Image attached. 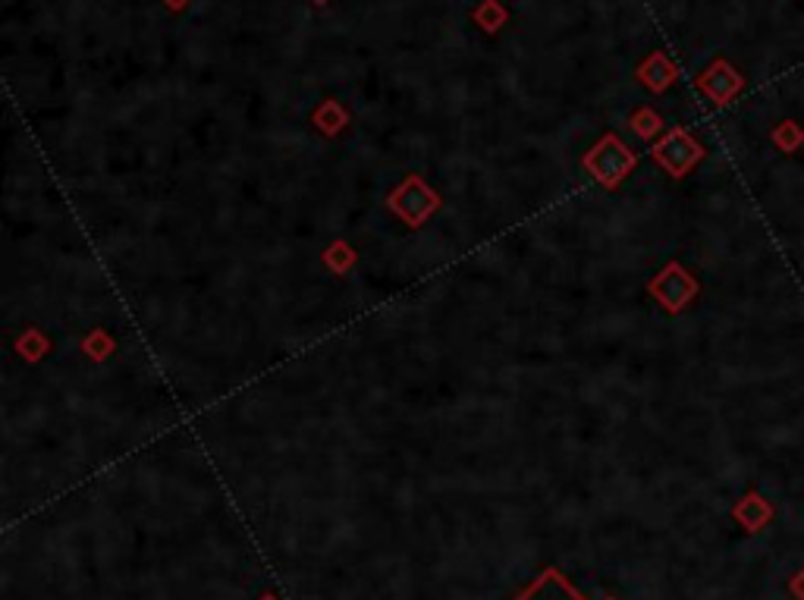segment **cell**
<instances>
[{
    "mask_svg": "<svg viewBox=\"0 0 804 600\" xmlns=\"http://www.w3.org/2000/svg\"><path fill=\"white\" fill-rule=\"evenodd\" d=\"M585 167H588V173L594 176L597 183L613 189V186L622 183V176H629V170L635 167V154L625 148L616 136H603L585 154Z\"/></svg>",
    "mask_w": 804,
    "mask_h": 600,
    "instance_id": "6da1fadb",
    "label": "cell"
},
{
    "mask_svg": "<svg viewBox=\"0 0 804 600\" xmlns=\"http://www.w3.org/2000/svg\"><path fill=\"white\" fill-rule=\"evenodd\" d=\"M437 208H440V195L431 186H424L421 176H409V180L390 195V211L399 214L409 227H421Z\"/></svg>",
    "mask_w": 804,
    "mask_h": 600,
    "instance_id": "7a4b0ae2",
    "label": "cell"
},
{
    "mask_svg": "<svg viewBox=\"0 0 804 600\" xmlns=\"http://www.w3.org/2000/svg\"><path fill=\"white\" fill-rule=\"evenodd\" d=\"M654 158L673 176H685L691 164H698L704 158V148L691 139L685 129H669L666 139L654 145Z\"/></svg>",
    "mask_w": 804,
    "mask_h": 600,
    "instance_id": "3957f363",
    "label": "cell"
},
{
    "mask_svg": "<svg viewBox=\"0 0 804 600\" xmlns=\"http://www.w3.org/2000/svg\"><path fill=\"white\" fill-rule=\"evenodd\" d=\"M695 280H691L679 264H669V268L651 283V293L669 308V311H679L691 296H695Z\"/></svg>",
    "mask_w": 804,
    "mask_h": 600,
    "instance_id": "277c9868",
    "label": "cell"
},
{
    "mask_svg": "<svg viewBox=\"0 0 804 600\" xmlns=\"http://www.w3.org/2000/svg\"><path fill=\"white\" fill-rule=\"evenodd\" d=\"M698 88H701V92H704L710 101H717V104H729L735 95L742 92V76L735 73L726 60H717V63H710L707 70L701 73Z\"/></svg>",
    "mask_w": 804,
    "mask_h": 600,
    "instance_id": "5b68a950",
    "label": "cell"
},
{
    "mask_svg": "<svg viewBox=\"0 0 804 600\" xmlns=\"http://www.w3.org/2000/svg\"><path fill=\"white\" fill-rule=\"evenodd\" d=\"M519 600H585L582 594H578L569 582H566V575L563 572H556V569H547L538 582H534Z\"/></svg>",
    "mask_w": 804,
    "mask_h": 600,
    "instance_id": "8992f818",
    "label": "cell"
},
{
    "mask_svg": "<svg viewBox=\"0 0 804 600\" xmlns=\"http://www.w3.org/2000/svg\"><path fill=\"white\" fill-rule=\"evenodd\" d=\"M638 79L651 88V92H666V88L673 85V79H676V66L663 51H654L638 66Z\"/></svg>",
    "mask_w": 804,
    "mask_h": 600,
    "instance_id": "52a82bcc",
    "label": "cell"
},
{
    "mask_svg": "<svg viewBox=\"0 0 804 600\" xmlns=\"http://www.w3.org/2000/svg\"><path fill=\"white\" fill-rule=\"evenodd\" d=\"M346 110L337 104V101H324L318 107V114H315V123L321 126V132H327V136H337V132L346 126Z\"/></svg>",
    "mask_w": 804,
    "mask_h": 600,
    "instance_id": "ba28073f",
    "label": "cell"
},
{
    "mask_svg": "<svg viewBox=\"0 0 804 600\" xmlns=\"http://www.w3.org/2000/svg\"><path fill=\"white\" fill-rule=\"evenodd\" d=\"M632 126H635V132L641 139H654L660 132V126H663V120L654 114L651 107H641V110H635V114H632Z\"/></svg>",
    "mask_w": 804,
    "mask_h": 600,
    "instance_id": "9c48e42d",
    "label": "cell"
},
{
    "mask_svg": "<svg viewBox=\"0 0 804 600\" xmlns=\"http://www.w3.org/2000/svg\"><path fill=\"white\" fill-rule=\"evenodd\" d=\"M475 22H478V26H484L487 32H497L503 22H506V10L497 4V0H487L484 7L475 10Z\"/></svg>",
    "mask_w": 804,
    "mask_h": 600,
    "instance_id": "30bf717a",
    "label": "cell"
},
{
    "mask_svg": "<svg viewBox=\"0 0 804 600\" xmlns=\"http://www.w3.org/2000/svg\"><path fill=\"white\" fill-rule=\"evenodd\" d=\"M167 7H170V10H183V7H186V0H167Z\"/></svg>",
    "mask_w": 804,
    "mask_h": 600,
    "instance_id": "8fae6325",
    "label": "cell"
},
{
    "mask_svg": "<svg viewBox=\"0 0 804 600\" xmlns=\"http://www.w3.org/2000/svg\"><path fill=\"white\" fill-rule=\"evenodd\" d=\"M261 600H277V597H271V594H267V597H261Z\"/></svg>",
    "mask_w": 804,
    "mask_h": 600,
    "instance_id": "7c38bea8",
    "label": "cell"
},
{
    "mask_svg": "<svg viewBox=\"0 0 804 600\" xmlns=\"http://www.w3.org/2000/svg\"><path fill=\"white\" fill-rule=\"evenodd\" d=\"M315 4H327V0H315Z\"/></svg>",
    "mask_w": 804,
    "mask_h": 600,
    "instance_id": "4fadbf2b",
    "label": "cell"
},
{
    "mask_svg": "<svg viewBox=\"0 0 804 600\" xmlns=\"http://www.w3.org/2000/svg\"><path fill=\"white\" fill-rule=\"evenodd\" d=\"M607 600H610V597H607Z\"/></svg>",
    "mask_w": 804,
    "mask_h": 600,
    "instance_id": "5bb4252c",
    "label": "cell"
}]
</instances>
